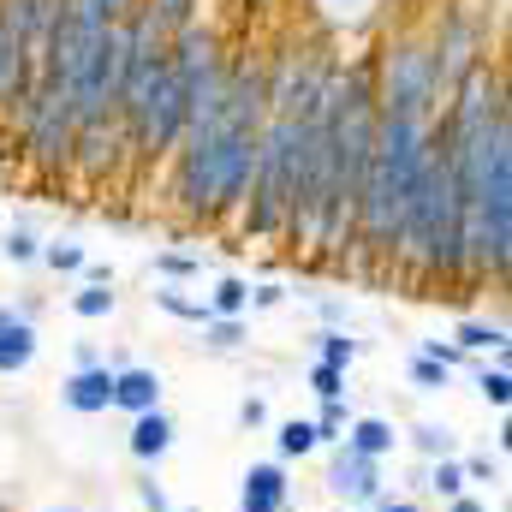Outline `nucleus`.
I'll return each instance as SVG.
<instances>
[{
    "mask_svg": "<svg viewBox=\"0 0 512 512\" xmlns=\"http://www.w3.org/2000/svg\"><path fill=\"white\" fill-rule=\"evenodd\" d=\"M435 149V120L429 114H393L376 108V137H370V167H364V191H358V221H352V251L364 274H387L393 262V233L399 215L429 167Z\"/></svg>",
    "mask_w": 512,
    "mask_h": 512,
    "instance_id": "obj_1",
    "label": "nucleus"
},
{
    "mask_svg": "<svg viewBox=\"0 0 512 512\" xmlns=\"http://www.w3.org/2000/svg\"><path fill=\"white\" fill-rule=\"evenodd\" d=\"M328 495L334 501H346L352 512H364V507H376L387 495V471H382V459H364V453H352L346 441L340 447H328Z\"/></svg>",
    "mask_w": 512,
    "mask_h": 512,
    "instance_id": "obj_2",
    "label": "nucleus"
},
{
    "mask_svg": "<svg viewBox=\"0 0 512 512\" xmlns=\"http://www.w3.org/2000/svg\"><path fill=\"white\" fill-rule=\"evenodd\" d=\"M239 512H292V477L280 459H256L239 477Z\"/></svg>",
    "mask_w": 512,
    "mask_h": 512,
    "instance_id": "obj_3",
    "label": "nucleus"
},
{
    "mask_svg": "<svg viewBox=\"0 0 512 512\" xmlns=\"http://www.w3.org/2000/svg\"><path fill=\"white\" fill-rule=\"evenodd\" d=\"M60 405L78 411V417H102V411H114V370H108V364L72 370V376L60 382Z\"/></svg>",
    "mask_w": 512,
    "mask_h": 512,
    "instance_id": "obj_4",
    "label": "nucleus"
},
{
    "mask_svg": "<svg viewBox=\"0 0 512 512\" xmlns=\"http://www.w3.org/2000/svg\"><path fill=\"white\" fill-rule=\"evenodd\" d=\"M173 441H179V423L167 417V405H161V411H143V417H131L126 447H131V459H137L143 471H155V465L173 453Z\"/></svg>",
    "mask_w": 512,
    "mask_h": 512,
    "instance_id": "obj_5",
    "label": "nucleus"
},
{
    "mask_svg": "<svg viewBox=\"0 0 512 512\" xmlns=\"http://www.w3.org/2000/svg\"><path fill=\"white\" fill-rule=\"evenodd\" d=\"M161 370L155 364H126V370H114V411H126V417H143V411H161Z\"/></svg>",
    "mask_w": 512,
    "mask_h": 512,
    "instance_id": "obj_6",
    "label": "nucleus"
},
{
    "mask_svg": "<svg viewBox=\"0 0 512 512\" xmlns=\"http://www.w3.org/2000/svg\"><path fill=\"white\" fill-rule=\"evenodd\" d=\"M346 447L387 465V459L399 453V423H393V417H376V411H370V417H352V423H346Z\"/></svg>",
    "mask_w": 512,
    "mask_h": 512,
    "instance_id": "obj_7",
    "label": "nucleus"
},
{
    "mask_svg": "<svg viewBox=\"0 0 512 512\" xmlns=\"http://www.w3.org/2000/svg\"><path fill=\"white\" fill-rule=\"evenodd\" d=\"M453 346L465 352V358H507L512 352V334H507V322H483V316H465L459 328H453Z\"/></svg>",
    "mask_w": 512,
    "mask_h": 512,
    "instance_id": "obj_8",
    "label": "nucleus"
},
{
    "mask_svg": "<svg viewBox=\"0 0 512 512\" xmlns=\"http://www.w3.org/2000/svg\"><path fill=\"white\" fill-rule=\"evenodd\" d=\"M399 447H411L423 465H435V459H459V435H453L447 423H435V417H423V423L399 429Z\"/></svg>",
    "mask_w": 512,
    "mask_h": 512,
    "instance_id": "obj_9",
    "label": "nucleus"
},
{
    "mask_svg": "<svg viewBox=\"0 0 512 512\" xmlns=\"http://www.w3.org/2000/svg\"><path fill=\"white\" fill-rule=\"evenodd\" d=\"M149 298H155V310H161V316H173V322H191V328H203V322L215 316V310H209V298H197V292H185V286H173V280H161Z\"/></svg>",
    "mask_w": 512,
    "mask_h": 512,
    "instance_id": "obj_10",
    "label": "nucleus"
},
{
    "mask_svg": "<svg viewBox=\"0 0 512 512\" xmlns=\"http://www.w3.org/2000/svg\"><path fill=\"white\" fill-rule=\"evenodd\" d=\"M36 322H12L6 334H0V376H24L30 364H36Z\"/></svg>",
    "mask_w": 512,
    "mask_h": 512,
    "instance_id": "obj_11",
    "label": "nucleus"
},
{
    "mask_svg": "<svg viewBox=\"0 0 512 512\" xmlns=\"http://www.w3.org/2000/svg\"><path fill=\"white\" fill-rule=\"evenodd\" d=\"M310 453H322V447H316L310 417H286V423L274 429V459H280V465H292V459H310Z\"/></svg>",
    "mask_w": 512,
    "mask_h": 512,
    "instance_id": "obj_12",
    "label": "nucleus"
},
{
    "mask_svg": "<svg viewBox=\"0 0 512 512\" xmlns=\"http://www.w3.org/2000/svg\"><path fill=\"white\" fill-rule=\"evenodd\" d=\"M352 417H358V411H352V399H322V405H316V417H310V429H316V447H340Z\"/></svg>",
    "mask_w": 512,
    "mask_h": 512,
    "instance_id": "obj_13",
    "label": "nucleus"
},
{
    "mask_svg": "<svg viewBox=\"0 0 512 512\" xmlns=\"http://www.w3.org/2000/svg\"><path fill=\"white\" fill-rule=\"evenodd\" d=\"M197 346H203V352H221V358L239 352V346H245V316H209V322L197 328Z\"/></svg>",
    "mask_w": 512,
    "mask_h": 512,
    "instance_id": "obj_14",
    "label": "nucleus"
},
{
    "mask_svg": "<svg viewBox=\"0 0 512 512\" xmlns=\"http://www.w3.org/2000/svg\"><path fill=\"white\" fill-rule=\"evenodd\" d=\"M310 346H316V364H334V370H352L364 352L346 328H322V334H310Z\"/></svg>",
    "mask_w": 512,
    "mask_h": 512,
    "instance_id": "obj_15",
    "label": "nucleus"
},
{
    "mask_svg": "<svg viewBox=\"0 0 512 512\" xmlns=\"http://www.w3.org/2000/svg\"><path fill=\"white\" fill-rule=\"evenodd\" d=\"M423 495H435L441 507H447V501H459V495H471V489H465L459 459H435V465H423Z\"/></svg>",
    "mask_w": 512,
    "mask_h": 512,
    "instance_id": "obj_16",
    "label": "nucleus"
},
{
    "mask_svg": "<svg viewBox=\"0 0 512 512\" xmlns=\"http://www.w3.org/2000/svg\"><path fill=\"white\" fill-rule=\"evenodd\" d=\"M203 298L215 316H251V280H239V274H221L215 292H203Z\"/></svg>",
    "mask_w": 512,
    "mask_h": 512,
    "instance_id": "obj_17",
    "label": "nucleus"
},
{
    "mask_svg": "<svg viewBox=\"0 0 512 512\" xmlns=\"http://www.w3.org/2000/svg\"><path fill=\"white\" fill-rule=\"evenodd\" d=\"M114 310H120V292H114V286H90V280H84V286L72 292V316H78V322H108Z\"/></svg>",
    "mask_w": 512,
    "mask_h": 512,
    "instance_id": "obj_18",
    "label": "nucleus"
},
{
    "mask_svg": "<svg viewBox=\"0 0 512 512\" xmlns=\"http://www.w3.org/2000/svg\"><path fill=\"white\" fill-rule=\"evenodd\" d=\"M477 393H483V405H489V411H507V405H512V364H507V358L477 364Z\"/></svg>",
    "mask_w": 512,
    "mask_h": 512,
    "instance_id": "obj_19",
    "label": "nucleus"
},
{
    "mask_svg": "<svg viewBox=\"0 0 512 512\" xmlns=\"http://www.w3.org/2000/svg\"><path fill=\"white\" fill-rule=\"evenodd\" d=\"M459 471H465V489H471V495H477V489H495V483L507 477L495 453H459Z\"/></svg>",
    "mask_w": 512,
    "mask_h": 512,
    "instance_id": "obj_20",
    "label": "nucleus"
},
{
    "mask_svg": "<svg viewBox=\"0 0 512 512\" xmlns=\"http://www.w3.org/2000/svg\"><path fill=\"white\" fill-rule=\"evenodd\" d=\"M0 256H6L12 268H30V262H42V239H36L30 227H6V239H0Z\"/></svg>",
    "mask_w": 512,
    "mask_h": 512,
    "instance_id": "obj_21",
    "label": "nucleus"
},
{
    "mask_svg": "<svg viewBox=\"0 0 512 512\" xmlns=\"http://www.w3.org/2000/svg\"><path fill=\"white\" fill-rule=\"evenodd\" d=\"M42 262H48L54 274H84V262H90V251H84L78 239H54V245H42Z\"/></svg>",
    "mask_w": 512,
    "mask_h": 512,
    "instance_id": "obj_22",
    "label": "nucleus"
},
{
    "mask_svg": "<svg viewBox=\"0 0 512 512\" xmlns=\"http://www.w3.org/2000/svg\"><path fill=\"white\" fill-rule=\"evenodd\" d=\"M411 387H417V393H447V387H453V370L435 364V358H417V352H411Z\"/></svg>",
    "mask_w": 512,
    "mask_h": 512,
    "instance_id": "obj_23",
    "label": "nucleus"
},
{
    "mask_svg": "<svg viewBox=\"0 0 512 512\" xmlns=\"http://www.w3.org/2000/svg\"><path fill=\"white\" fill-rule=\"evenodd\" d=\"M155 274L179 286V280H191V274H203V256H191V251H161V256H155Z\"/></svg>",
    "mask_w": 512,
    "mask_h": 512,
    "instance_id": "obj_24",
    "label": "nucleus"
},
{
    "mask_svg": "<svg viewBox=\"0 0 512 512\" xmlns=\"http://www.w3.org/2000/svg\"><path fill=\"white\" fill-rule=\"evenodd\" d=\"M304 382H310L316 399H346V393H352V387H346V370H334V364H310Z\"/></svg>",
    "mask_w": 512,
    "mask_h": 512,
    "instance_id": "obj_25",
    "label": "nucleus"
},
{
    "mask_svg": "<svg viewBox=\"0 0 512 512\" xmlns=\"http://www.w3.org/2000/svg\"><path fill=\"white\" fill-rule=\"evenodd\" d=\"M143 6H149L167 30H185V24H191V12H197V0H143Z\"/></svg>",
    "mask_w": 512,
    "mask_h": 512,
    "instance_id": "obj_26",
    "label": "nucleus"
},
{
    "mask_svg": "<svg viewBox=\"0 0 512 512\" xmlns=\"http://www.w3.org/2000/svg\"><path fill=\"white\" fill-rule=\"evenodd\" d=\"M417 358H435V364H447V370H465V364H471L453 340H423V346H417Z\"/></svg>",
    "mask_w": 512,
    "mask_h": 512,
    "instance_id": "obj_27",
    "label": "nucleus"
},
{
    "mask_svg": "<svg viewBox=\"0 0 512 512\" xmlns=\"http://www.w3.org/2000/svg\"><path fill=\"white\" fill-rule=\"evenodd\" d=\"M137 501H143V512H173L167 489L155 483V471H143V477H137Z\"/></svg>",
    "mask_w": 512,
    "mask_h": 512,
    "instance_id": "obj_28",
    "label": "nucleus"
},
{
    "mask_svg": "<svg viewBox=\"0 0 512 512\" xmlns=\"http://www.w3.org/2000/svg\"><path fill=\"white\" fill-rule=\"evenodd\" d=\"M239 429H268V399H262V393H245V399H239Z\"/></svg>",
    "mask_w": 512,
    "mask_h": 512,
    "instance_id": "obj_29",
    "label": "nucleus"
},
{
    "mask_svg": "<svg viewBox=\"0 0 512 512\" xmlns=\"http://www.w3.org/2000/svg\"><path fill=\"white\" fill-rule=\"evenodd\" d=\"M286 304V286L280 280H262V286H251V310H280Z\"/></svg>",
    "mask_w": 512,
    "mask_h": 512,
    "instance_id": "obj_30",
    "label": "nucleus"
},
{
    "mask_svg": "<svg viewBox=\"0 0 512 512\" xmlns=\"http://www.w3.org/2000/svg\"><path fill=\"white\" fill-rule=\"evenodd\" d=\"M364 512H423V501H417V495H393V489H387L382 501H376V507H364Z\"/></svg>",
    "mask_w": 512,
    "mask_h": 512,
    "instance_id": "obj_31",
    "label": "nucleus"
},
{
    "mask_svg": "<svg viewBox=\"0 0 512 512\" xmlns=\"http://www.w3.org/2000/svg\"><path fill=\"white\" fill-rule=\"evenodd\" d=\"M90 364H108V358H102L90 340H78V352H72V370H90Z\"/></svg>",
    "mask_w": 512,
    "mask_h": 512,
    "instance_id": "obj_32",
    "label": "nucleus"
},
{
    "mask_svg": "<svg viewBox=\"0 0 512 512\" xmlns=\"http://www.w3.org/2000/svg\"><path fill=\"white\" fill-rule=\"evenodd\" d=\"M447 512H489L483 495H459V501H447Z\"/></svg>",
    "mask_w": 512,
    "mask_h": 512,
    "instance_id": "obj_33",
    "label": "nucleus"
},
{
    "mask_svg": "<svg viewBox=\"0 0 512 512\" xmlns=\"http://www.w3.org/2000/svg\"><path fill=\"white\" fill-rule=\"evenodd\" d=\"M12 322H30V316H24V304H0V334H6Z\"/></svg>",
    "mask_w": 512,
    "mask_h": 512,
    "instance_id": "obj_34",
    "label": "nucleus"
},
{
    "mask_svg": "<svg viewBox=\"0 0 512 512\" xmlns=\"http://www.w3.org/2000/svg\"><path fill=\"white\" fill-rule=\"evenodd\" d=\"M42 512H84V507H72V501H60V507H42Z\"/></svg>",
    "mask_w": 512,
    "mask_h": 512,
    "instance_id": "obj_35",
    "label": "nucleus"
},
{
    "mask_svg": "<svg viewBox=\"0 0 512 512\" xmlns=\"http://www.w3.org/2000/svg\"><path fill=\"white\" fill-rule=\"evenodd\" d=\"M173 512H179V507H173Z\"/></svg>",
    "mask_w": 512,
    "mask_h": 512,
    "instance_id": "obj_36",
    "label": "nucleus"
}]
</instances>
